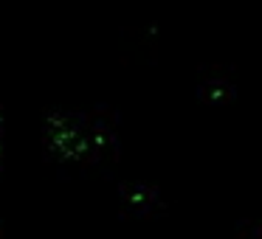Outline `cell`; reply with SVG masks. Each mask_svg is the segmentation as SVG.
Returning <instances> with one entry per match:
<instances>
[{
  "label": "cell",
  "instance_id": "cell-1",
  "mask_svg": "<svg viewBox=\"0 0 262 239\" xmlns=\"http://www.w3.org/2000/svg\"><path fill=\"white\" fill-rule=\"evenodd\" d=\"M46 149L59 163H88V132L82 113H51L46 118Z\"/></svg>",
  "mask_w": 262,
  "mask_h": 239
},
{
  "label": "cell",
  "instance_id": "cell-2",
  "mask_svg": "<svg viewBox=\"0 0 262 239\" xmlns=\"http://www.w3.org/2000/svg\"><path fill=\"white\" fill-rule=\"evenodd\" d=\"M192 85H194L198 102L206 104V107H226V104H234L237 102V93H239L237 70L228 62H217V59H209V62L198 65Z\"/></svg>",
  "mask_w": 262,
  "mask_h": 239
},
{
  "label": "cell",
  "instance_id": "cell-3",
  "mask_svg": "<svg viewBox=\"0 0 262 239\" xmlns=\"http://www.w3.org/2000/svg\"><path fill=\"white\" fill-rule=\"evenodd\" d=\"M166 208L164 192L149 180H124L119 186V211L127 220H155Z\"/></svg>",
  "mask_w": 262,
  "mask_h": 239
},
{
  "label": "cell",
  "instance_id": "cell-4",
  "mask_svg": "<svg viewBox=\"0 0 262 239\" xmlns=\"http://www.w3.org/2000/svg\"><path fill=\"white\" fill-rule=\"evenodd\" d=\"M234 239H262V220H256V217H239L234 222Z\"/></svg>",
  "mask_w": 262,
  "mask_h": 239
}]
</instances>
